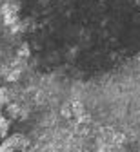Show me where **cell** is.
Returning <instances> with one entry per match:
<instances>
[{
	"label": "cell",
	"instance_id": "cell-6",
	"mask_svg": "<svg viewBox=\"0 0 140 152\" xmlns=\"http://www.w3.org/2000/svg\"><path fill=\"white\" fill-rule=\"evenodd\" d=\"M16 54H18V58H20V60H26V58H29V54H31V51H29V45H27V44H22Z\"/></svg>",
	"mask_w": 140,
	"mask_h": 152
},
{
	"label": "cell",
	"instance_id": "cell-11",
	"mask_svg": "<svg viewBox=\"0 0 140 152\" xmlns=\"http://www.w3.org/2000/svg\"><path fill=\"white\" fill-rule=\"evenodd\" d=\"M0 152H15V148H13V147H11V145L4 140V143L0 145Z\"/></svg>",
	"mask_w": 140,
	"mask_h": 152
},
{
	"label": "cell",
	"instance_id": "cell-9",
	"mask_svg": "<svg viewBox=\"0 0 140 152\" xmlns=\"http://www.w3.org/2000/svg\"><path fill=\"white\" fill-rule=\"evenodd\" d=\"M20 74H22V71H18V69H11V72L7 74V82H16L18 78H20Z\"/></svg>",
	"mask_w": 140,
	"mask_h": 152
},
{
	"label": "cell",
	"instance_id": "cell-8",
	"mask_svg": "<svg viewBox=\"0 0 140 152\" xmlns=\"http://www.w3.org/2000/svg\"><path fill=\"white\" fill-rule=\"evenodd\" d=\"M4 24H6L7 27L16 26V24H18V15H7V16H4Z\"/></svg>",
	"mask_w": 140,
	"mask_h": 152
},
{
	"label": "cell",
	"instance_id": "cell-12",
	"mask_svg": "<svg viewBox=\"0 0 140 152\" xmlns=\"http://www.w3.org/2000/svg\"><path fill=\"white\" fill-rule=\"evenodd\" d=\"M22 29H24V24H20V22H18L16 26H13V27H11V33H20Z\"/></svg>",
	"mask_w": 140,
	"mask_h": 152
},
{
	"label": "cell",
	"instance_id": "cell-1",
	"mask_svg": "<svg viewBox=\"0 0 140 152\" xmlns=\"http://www.w3.org/2000/svg\"><path fill=\"white\" fill-rule=\"evenodd\" d=\"M6 141H7L15 150H16V148H18V150H24V148L29 145L27 138H26V136H22V134H13V136H9Z\"/></svg>",
	"mask_w": 140,
	"mask_h": 152
},
{
	"label": "cell",
	"instance_id": "cell-5",
	"mask_svg": "<svg viewBox=\"0 0 140 152\" xmlns=\"http://www.w3.org/2000/svg\"><path fill=\"white\" fill-rule=\"evenodd\" d=\"M7 130H9V120L0 116V136L7 140Z\"/></svg>",
	"mask_w": 140,
	"mask_h": 152
},
{
	"label": "cell",
	"instance_id": "cell-7",
	"mask_svg": "<svg viewBox=\"0 0 140 152\" xmlns=\"http://www.w3.org/2000/svg\"><path fill=\"white\" fill-rule=\"evenodd\" d=\"M71 109H73V116H80V114H84V105H82V102H73V103H71Z\"/></svg>",
	"mask_w": 140,
	"mask_h": 152
},
{
	"label": "cell",
	"instance_id": "cell-4",
	"mask_svg": "<svg viewBox=\"0 0 140 152\" xmlns=\"http://www.w3.org/2000/svg\"><path fill=\"white\" fill-rule=\"evenodd\" d=\"M9 103H11V94H9V89L0 87V105H9Z\"/></svg>",
	"mask_w": 140,
	"mask_h": 152
},
{
	"label": "cell",
	"instance_id": "cell-3",
	"mask_svg": "<svg viewBox=\"0 0 140 152\" xmlns=\"http://www.w3.org/2000/svg\"><path fill=\"white\" fill-rule=\"evenodd\" d=\"M22 107H20L18 103H9L7 105V114L11 118H22Z\"/></svg>",
	"mask_w": 140,
	"mask_h": 152
},
{
	"label": "cell",
	"instance_id": "cell-13",
	"mask_svg": "<svg viewBox=\"0 0 140 152\" xmlns=\"http://www.w3.org/2000/svg\"><path fill=\"white\" fill-rule=\"evenodd\" d=\"M76 120H78V121H80V123H86V121H87V120H89V116H87V114H86V112H84V114H80V116H76Z\"/></svg>",
	"mask_w": 140,
	"mask_h": 152
},
{
	"label": "cell",
	"instance_id": "cell-10",
	"mask_svg": "<svg viewBox=\"0 0 140 152\" xmlns=\"http://www.w3.org/2000/svg\"><path fill=\"white\" fill-rule=\"evenodd\" d=\"M60 112H62V116H64V118H71V116H73V109H71V103H66V105L62 107V110H60Z\"/></svg>",
	"mask_w": 140,
	"mask_h": 152
},
{
	"label": "cell",
	"instance_id": "cell-2",
	"mask_svg": "<svg viewBox=\"0 0 140 152\" xmlns=\"http://www.w3.org/2000/svg\"><path fill=\"white\" fill-rule=\"evenodd\" d=\"M18 9L20 6L16 2H6L0 11H2V16H7V15H18Z\"/></svg>",
	"mask_w": 140,
	"mask_h": 152
}]
</instances>
